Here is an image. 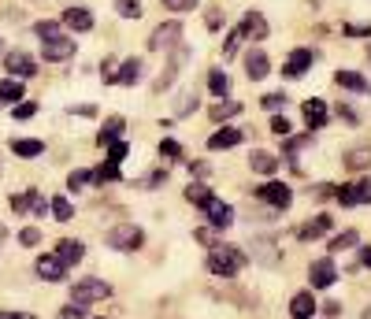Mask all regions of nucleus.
I'll return each mask as SVG.
<instances>
[{"label":"nucleus","mask_w":371,"mask_h":319,"mask_svg":"<svg viewBox=\"0 0 371 319\" xmlns=\"http://www.w3.org/2000/svg\"><path fill=\"white\" fill-rule=\"evenodd\" d=\"M245 264H249V257H245L242 249H234V245H223V249H212L208 252V271L212 275H223V279H234Z\"/></svg>","instance_id":"obj_1"},{"label":"nucleus","mask_w":371,"mask_h":319,"mask_svg":"<svg viewBox=\"0 0 371 319\" xmlns=\"http://www.w3.org/2000/svg\"><path fill=\"white\" fill-rule=\"evenodd\" d=\"M104 241L112 249H123V252H134L141 241H145V234H141V227H130V223H123V227H112L104 234Z\"/></svg>","instance_id":"obj_2"},{"label":"nucleus","mask_w":371,"mask_h":319,"mask_svg":"<svg viewBox=\"0 0 371 319\" xmlns=\"http://www.w3.org/2000/svg\"><path fill=\"white\" fill-rule=\"evenodd\" d=\"M308 282H312V290H331V286L338 282V268H334V260L331 257H320L308 268Z\"/></svg>","instance_id":"obj_3"},{"label":"nucleus","mask_w":371,"mask_h":319,"mask_svg":"<svg viewBox=\"0 0 371 319\" xmlns=\"http://www.w3.org/2000/svg\"><path fill=\"white\" fill-rule=\"evenodd\" d=\"M104 297H112V286L101 282V279L74 282V301H79V304H93V301H104Z\"/></svg>","instance_id":"obj_4"},{"label":"nucleus","mask_w":371,"mask_h":319,"mask_svg":"<svg viewBox=\"0 0 371 319\" xmlns=\"http://www.w3.org/2000/svg\"><path fill=\"white\" fill-rule=\"evenodd\" d=\"M256 197L264 200V205L279 208V212H286V208L293 205V193H290V186H282V182H264V186L256 189Z\"/></svg>","instance_id":"obj_5"},{"label":"nucleus","mask_w":371,"mask_h":319,"mask_svg":"<svg viewBox=\"0 0 371 319\" xmlns=\"http://www.w3.org/2000/svg\"><path fill=\"white\" fill-rule=\"evenodd\" d=\"M179 37H182V26L171 19V23H163V26H156V30H152V37H149V49H152V52H167V49H174V45H179Z\"/></svg>","instance_id":"obj_6"},{"label":"nucleus","mask_w":371,"mask_h":319,"mask_svg":"<svg viewBox=\"0 0 371 319\" xmlns=\"http://www.w3.org/2000/svg\"><path fill=\"white\" fill-rule=\"evenodd\" d=\"M312 63H315V49H293L290 60L282 63V78H301Z\"/></svg>","instance_id":"obj_7"},{"label":"nucleus","mask_w":371,"mask_h":319,"mask_svg":"<svg viewBox=\"0 0 371 319\" xmlns=\"http://www.w3.org/2000/svg\"><path fill=\"white\" fill-rule=\"evenodd\" d=\"M4 67L15 74V78H34V71H38V63L26 56V52H4Z\"/></svg>","instance_id":"obj_8"},{"label":"nucleus","mask_w":371,"mask_h":319,"mask_svg":"<svg viewBox=\"0 0 371 319\" xmlns=\"http://www.w3.org/2000/svg\"><path fill=\"white\" fill-rule=\"evenodd\" d=\"M41 52H45V60H52V63H60V60H71L74 56V41L71 37H45V49H41Z\"/></svg>","instance_id":"obj_9"},{"label":"nucleus","mask_w":371,"mask_h":319,"mask_svg":"<svg viewBox=\"0 0 371 319\" xmlns=\"http://www.w3.org/2000/svg\"><path fill=\"white\" fill-rule=\"evenodd\" d=\"M182 63H186V49H182V45H174V49H171V60H167V67H163L160 82H156V89H167V86H174V78H179Z\"/></svg>","instance_id":"obj_10"},{"label":"nucleus","mask_w":371,"mask_h":319,"mask_svg":"<svg viewBox=\"0 0 371 319\" xmlns=\"http://www.w3.org/2000/svg\"><path fill=\"white\" fill-rule=\"evenodd\" d=\"M38 275L45 282H63L67 279V264H63L60 257H38Z\"/></svg>","instance_id":"obj_11"},{"label":"nucleus","mask_w":371,"mask_h":319,"mask_svg":"<svg viewBox=\"0 0 371 319\" xmlns=\"http://www.w3.org/2000/svg\"><path fill=\"white\" fill-rule=\"evenodd\" d=\"M238 34L249 37V41H264V37H267V23H264V15H260V12H249V15L242 19V26H238Z\"/></svg>","instance_id":"obj_12"},{"label":"nucleus","mask_w":371,"mask_h":319,"mask_svg":"<svg viewBox=\"0 0 371 319\" xmlns=\"http://www.w3.org/2000/svg\"><path fill=\"white\" fill-rule=\"evenodd\" d=\"M204 212H208L212 227L220 230V234H223V230H226V227H231V223H234V208H231V205H223V200H215V197L208 200V208H204Z\"/></svg>","instance_id":"obj_13"},{"label":"nucleus","mask_w":371,"mask_h":319,"mask_svg":"<svg viewBox=\"0 0 371 319\" xmlns=\"http://www.w3.org/2000/svg\"><path fill=\"white\" fill-rule=\"evenodd\" d=\"M249 252L260 260V264H267V268H275L279 264V245L271 238H253V245H249Z\"/></svg>","instance_id":"obj_14"},{"label":"nucleus","mask_w":371,"mask_h":319,"mask_svg":"<svg viewBox=\"0 0 371 319\" xmlns=\"http://www.w3.org/2000/svg\"><path fill=\"white\" fill-rule=\"evenodd\" d=\"M242 130H234V126H223V130H215L212 137H208V148L212 153H220V148H234V145H242Z\"/></svg>","instance_id":"obj_15"},{"label":"nucleus","mask_w":371,"mask_h":319,"mask_svg":"<svg viewBox=\"0 0 371 319\" xmlns=\"http://www.w3.org/2000/svg\"><path fill=\"white\" fill-rule=\"evenodd\" d=\"M331 227H334L331 216H315L312 223H304V227L297 230V238H301V241H315V238H323V234L331 230Z\"/></svg>","instance_id":"obj_16"},{"label":"nucleus","mask_w":371,"mask_h":319,"mask_svg":"<svg viewBox=\"0 0 371 319\" xmlns=\"http://www.w3.org/2000/svg\"><path fill=\"white\" fill-rule=\"evenodd\" d=\"M312 312H315V297H312V290L293 293V301H290V316H293V319H312Z\"/></svg>","instance_id":"obj_17"},{"label":"nucleus","mask_w":371,"mask_h":319,"mask_svg":"<svg viewBox=\"0 0 371 319\" xmlns=\"http://www.w3.org/2000/svg\"><path fill=\"white\" fill-rule=\"evenodd\" d=\"M63 23L71 30H79V34H85V30H93V12H85V8H67V12H63Z\"/></svg>","instance_id":"obj_18"},{"label":"nucleus","mask_w":371,"mask_h":319,"mask_svg":"<svg viewBox=\"0 0 371 319\" xmlns=\"http://www.w3.org/2000/svg\"><path fill=\"white\" fill-rule=\"evenodd\" d=\"M334 82L342 89H353V93H371V82H364V74H356V71H338Z\"/></svg>","instance_id":"obj_19"},{"label":"nucleus","mask_w":371,"mask_h":319,"mask_svg":"<svg viewBox=\"0 0 371 319\" xmlns=\"http://www.w3.org/2000/svg\"><path fill=\"white\" fill-rule=\"evenodd\" d=\"M249 167H253L256 175H275L279 171V160L271 156V153H260V148H256V153H249Z\"/></svg>","instance_id":"obj_20"},{"label":"nucleus","mask_w":371,"mask_h":319,"mask_svg":"<svg viewBox=\"0 0 371 319\" xmlns=\"http://www.w3.org/2000/svg\"><path fill=\"white\" fill-rule=\"evenodd\" d=\"M12 153L15 156H41L45 153V141H38V137H12Z\"/></svg>","instance_id":"obj_21"},{"label":"nucleus","mask_w":371,"mask_h":319,"mask_svg":"<svg viewBox=\"0 0 371 319\" xmlns=\"http://www.w3.org/2000/svg\"><path fill=\"white\" fill-rule=\"evenodd\" d=\"M56 257H60L63 264H79V260L85 257V245H82V241H71V238H63L60 245H56Z\"/></svg>","instance_id":"obj_22"},{"label":"nucleus","mask_w":371,"mask_h":319,"mask_svg":"<svg viewBox=\"0 0 371 319\" xmlns=\"http://www.w3.org/2000/svg\"><path fill=\"white\" fill-rule=\"evenodd\" d=\"M245 71H249V78H267V56H264V49H253L245 56Z\"/></svg>","instance_id":"obj_23"},{"label":"nucleus","mask_w":371,"mask_h":319,"mask_svg":"<svg viewBox=\"0 0 371 319\" xmlns=\"http://www.w3.org/2000/svg\"><path fill=\"white\" fill-rule=\"evenodd\" d=\"M301 115L308 119V126H323V123H327V104H323L320 97H312V101H304Z\"/></svg>","instance_id":"obj_24"},{"label":"nucleus","mask_w":371,"mask_h":319,"mask_svg":"<svg viewBox=\"0 0 371 319\" xmlns=\"http://www.w3.org/2000/svg\"><path fill=\"white\" fill-rule=\"evenodd\" d=\"M345 167H353V171H364V167H371V145L349 148V153H345Z\"/></svg>","instance_id":"obj_25"},{"label":"nucleus","mask_w":371,"mask_h":319,"mask_svg":"<svg viewBox=\"0 0 371 319\" xmlns=\"http://www.w3.org/2000/svg\"><path fill=\"white\" fill-rule=\"evenodd\" d=\"M138 78H141V60H126L123 67L115 71V82H119V86H134Z\"/></svg>","instance_id":"obj_26"},{"label":"nucleus","mask_w":371,"mask_h":319,"mask_svg":"<svg viewBox=\"0 0 371 319\" xmlns=\"http://www.w3.org/2000/svg\"><path fill=\"white\" fill-rule=\"evenodd\" d=\"M186 200H190V205H197V208H208L212 189H208V186H201V182H190V186H186Z\"/></svg>","instance_id":"obj_27"},{"label":"nucleus","mask_w":371,"mask_h":319,"mask_svg":"<svg viewBox=\"0 0 371 319\" xmlns=\"http://www.w3.org/2000/svg\"><path fill=\"white\" fill-rule=\"evenodd\" d=\"M242 112V104H234V101H220L215 108H208V115L215 123H226V119H234V115Z\"/></svg>","instance_id":"obj_28"},{"label":"nucleus","mask_w":371,"mask_h":319,"mask_svg":"<svg viewBox=\"0 0 371 319\" xmlns=\"http://www.w3.org/2000/svg\"><path fill=\"white\" fill-rule=\"evenodd\" d=\"M0 101H4V104H15V101H23V82H15V78H4V82H0Z\"/></svg>","instance_id":"obj_29"},{"label":"nucleus","mask_w":371,"mask_h":319,"mask_svg":"<svg viewBox=\"0 0 371 319\" xmlns=\"http://www.w3.org/2000/svg\"><path fill=\"white\" fill-rule=\"evenodd\" d=\"M123 126H126V123H123V119H119V115H115V119H108V123L101 126V137H97V145H101V148H104L108 141H115V137H119V134H123Z\"/></svg>","instance_id":"obj_30"},{"label":"nucleus","mask_w":371,"mask_h":319,"mask_svg":"<svg viewBox=\"0 0 371 319\" xmlns=\"http://www.w3.org/2000/svg\"><path fill=\"white\" fill-rule=\"evenodd\" d=\"M208 89L215 97H226V89H231V78H226V71H212L208 74Z\"/></svg>","instance_id":"obj_31"},{"label":"nucleus","mask_w":371,"mask_h":319,"mask_svg":"<svg viewBox=\"0 0 371 319\" xmlns=\"http://www.w3.org/2000/svg\"><path fill=\"white\" fill-rule=\"evenodd\" d=\"M193 108H197V93H193V89L179 93V104H174V115H179V119H182V115H190Z\"/></svg>","instance_id":"obj_32"},{"label":"nucleus","mask_w":371,"mask_h":319,"mask_svg":"<svg viewBox=\"0 0 371 319\" xmlns=\"http://www.w3.org/2000/svg\"><path fill=\"white\" fill-rule=\"evenodd\" d=\"M115 178H119V164H115V160H108V164H101L93 171V182H115Z\"/></svg>","instance_id":"obj_33"},{"label":"nucleus","mask_w":371,"mask_h":319,"mask_svg":"<svg viewBox=\"0 0 371 319\" xmlns=\"http://www.w3.org/2000/svg\"><path fill=\"white\" fill-rule=\"evenodd\" d=\"M49 208H52V216H56L60 223H67V219L74 216V208H71V200H67V197H52V205H49Z\"/></svg>","instance_id":"obj_34"},{"label":"nucleus","mask_w":371,"mask_h":319,"mask_svg":"<svg viewBox=\"0 0 371 319\" xmlns=\"http://www.w3.org/2000/svg\"><path fill=\"white\" fill-rule=\"evenodd\" d=\"M334 200H338L342 208H353V205H360V200H356V186H338V189H334Z\"/></svg>","instance_id":"obj_35"},{"label":"nucleus","mask_w":371,"mask_h":319,"mask_svg":"<svg viewBox=\"0 0 371 319\" xmlns=\"http://www.w3.org/2000/svg\"><path fill=\"white\" fill-rule=\"evenodd\" d=\"M115 12L123 19H141V0H115Z\"/></svg>","instance_id":"obj_36"},{"label":"nucleus","mask_w":371,"mask_h":319,"mask_svg":"<svg viewBox=\"0 0 371 319\" xmlns=\"http://www.w3.org/2000/svg\"><path fill=\"white\" fill-rule=\"evenodd\" d=\"M356 245V230H345L338 234V238H331V252H342V249H353Z\"/></svg>","instance_id":"obj_37"},{"label":"nucleus","mask_w":371,"mask_h":319,"mask_svg":"<svg viewBox=\"0 0 371 319\" xmlns=\"http://www.w3.org/2000/svg\"><path fill=\"white\" fill-rule=\"evenodd\" d=\"M34 112H38L34 101H15V104H12V115H15V119H34Z\"/></svg>","instance_id":"obj_38"},{"label":"nucleus","mask_w":371,"mask_h":319,"mask_svg":"<svg viewBox=\"0 0 371 319\" xmlns=\"http://www.w3.org/2000/svg\"><path fill=\"white\" fill-rule=\"evenodd\" d=\"M130 153V145L123 141V137H115V141H108V160H115V164H119V160H123Z\"/></svg>","instance_id":"obj_39"},{"label":"nucleus","mask_w":371,"mask_h":319,"mask_svg":"<svg viewBox=\"0 0 371 319\" xmlns=\"http://www.w3.org/2000/svg\"><path fill=\"white\" fill-rule=\"evenodd\" d=\"M85 182H93V171H71L67 175V189H82Z\"/></svg>","instance_id":"obj_40"},{"label":"nucleus","mask_w":371,"mask_h":319,"mask_svg":"<svg viewBox=\"0 0 371 319\" xmlns=\"http://www.w3.org/2000/svg\"><path fill=\"white\" fill-rule=\"evenodd\" d=\"M160 156H167V160H179V156H182L179 141H174V137H163V141H160Z\"/></svg>","instance_id":"obj_41"},{"label":"nucleus","mask_w":371,"mask_h":319,"mask_svg":"<svg viewBox=\"0 0 371 319\" xmlns=\"http://www.w3.org/2000/svg\"><path fill=\"white\" fill-rule=\"evenodd\" d=\"M60 319H85V304H79V301H71L67 308L60 312Z\"/></svg>","instance_id":"obj_42"},{"label":"nucleus","mask_w":371,"mask_h":319,"mask_svg":"<svg viewBox=\"0 0 371 319\" xmlns=\"http://www.w3.org/2000/svg\"><path fill=\"white\" fill-rule=\"evenodd\" d=\"M8 205H12V212H30V189H26V193H12Z\"/></svg>","instance_id":"obj_43"},{"label":"nucleus","mask_w":371,"mask_h":319,"mask_svg":"<svg viewBox=\"0 0 371 319\" xmlns=\"http://www.w3.org/2000/svg\"><path fill=\"white\" fill-rule=\"evenodd\" d=\"M163 8L167 12H190V8H197V0H163Z\"/></svg>","instance_id":"obj_44"},{"label":"nucleus","mask_w":371,"mask_h":319,"mask_svg":"<svg viewBox=\"0 0 371 319\" xmlns=\"http://www.w3.org/2000/svg\"><path fill=\"white\" fill-rule=\"evenodd\" d=\"M34 34L45 41V37H56V34H60V26H56V23H38V26H34Z\"/></svg>","instance_id":"obj_45"},{"label":"nucleus","mask_w":371,"mask_h":319,"mask_svg":"<svg viewBox=\"0 0 371 319\" xmlns=\"http://www.w3.org/2000/svg\"><path fill=\"white\" fill-rule=\"evenodd\" d=\"M271 130L282 134V137H290V119H286V115H275V119H271Z\"/></svg>","instance_id":"obj_46"},{"label":"nucleus","mask_w":371,"mask_h":319,"mask_svg":"<svg viewBox=\"0 0 371 319\" xmlns=\"http://www.w3.org/2000/svg\"><path fill=\"white\" fill-rule=\"evenodd\" d=\"M19 241H23V245H38V241H41V230H38V227H26L23 234H19Z\"/></svg>","instance_id":"obj_47"},{"label":"nucleus","mask_w":371,"mask_h":319,"mask_svg":"<svg viewBox=\"0 0 371 319\" xmlns=\"http://www.w3.org/2000/svg\"><path fill=\"white\" fill-rule=\"evenodd\" d=\"M282 104H286V93H267V97H264V108H271V112L282 108Z\"/></svg>","instance_id":"obj_48"},{"label":"nucleus","mask_w":371,"mask_h":319,"mask_svg":"<svg viewBox=\"0 0 371 319\" xmlns=\"http://www.w3.org/2000/svg\"><path fill=\"white\" fill-rule=\"evenodd\" d=\"M238 41H242V34H238V30H234V34H231V37H226V49H223V52H226V56H234Z\"/></svg>","instance_id":"obj_49"},{"label":"nucleus","mask_w":371,"mask_h":319,"mask_svg":"<svg viewBox=\"0 0 371 319\" xmlns=\"http://www.w3.org/2000/svg\"><path fill=\"white\" fill-rule=\"evenodd\" d=\"M345 34H349V37H368L371 26H345Z\"/></svg>","instance_id":"obj_50"},{"label":"nucleus","mask_w":371,"mask_h":319,"mask_svg":"<svg viewBox=\"0 0 371 319\" xmlns=\"http://www.w3.org/2000/svg\"><path fill=\"white\" fill-rule=\"evenodd\" d=\"M323 312H327V316H338V312H342V304H338V301H327Z\"/></svg>","instance_id":"obj_51"},{"label":"nucleus","mask_w":371,"mask_h":319,"mask_svg":"<svg viewBox=\"0 0 371 319\" xmlns=\"http://www.w3.org/2000/svg\"><path fill=\"white\" fill-rule=\"evenodd\" d=\"M71 112H79V115H97L93 104H79V108H71Z\"/></svg>","instance_id":"obj_52"},{"label":"nucleus","mask_w":371,"mask_h":319,"mask_svg":"<svg viewBox=\"0 0 371 319\" xmlns=\"http://www.w3.org/2000/svg\"><path fill=\"white\" fill-rule=\"evenodd\" d=\"M208 30H220V12H208Z\"/></svg>","instance_id":"obj_53"},{"label":"nucleus","mask_w":371,"mask_h":319,"mask_svg":"<svg viewBox=\"0 0 371 319\" xmlns=\"http://www.w3.org/2000/svg\"><path fill=\"white\" fill-rule=\"evenodd\" d=\"M360 264H364V268H371V249H364V252H360Z\"/></svg>","instance_id":"obj_54"},{"label":"nucleus","mask_w":371,"mask_h":319,"mask_svg":"<svg viewBox=\"0 0 371 319\" xmlns=\"http://www.w3.org/2000/svg\"><path fill=\"white\" fill-rule=\"evenodd\" d=\"M0 60H4V37H0Z\"/></svg>","instance_id":"obj_55"},{"label":"nucleus","mask_w":371,"mask_h":319,"mask_svg":"<svg viewBox=\"0 0 371 319\" xmlns=\"http://www.w3.org/2000/svg\"><path fill=\"white\" fill-rule=\"evenodd\" d=\"M0 175H4V160H0Z\"/></svg>","instance_id":"obj_56"},{"label":"nucleus","mask_w":371,"mask_h":319,"mask_svg":"<svg viewBox=\"0 0 371 319\" xmlns=\"http://www.w3.org/2000/svg\"><path fill=\"white\" fill-rule=\"evenodd\" d=\"M364 319H371V308H368V312H364Z\"/></svg>","instance_id":"obj_57"}]
</instances>
